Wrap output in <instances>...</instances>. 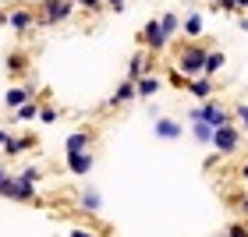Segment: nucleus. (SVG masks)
I'll list each match as a JSON object with an SVG mask.
<instances>
[{"label": "nucleus", "mask_w": 248, "mask_h": 237, "mask_svg": "<svg viewBox=\"0 0 248 237\" xmlns=\"http://www.w3.org/2000/svg\"><path fill=\"white\" fill-rule=\"evenodd\" d=\"M21 177H25V180H32V184H36V180L43 177V170H39V166H29V170H21Z\"/></svg>", "instance_id": "nucleus-29"}, {"label": "nucleus", "mask_w": 248, "mask_h": 237, "mask_svg": "<svg viewBox=\"0 0 248 237\" xmlns=\"http://www.w3.org/2000/svg\"><path fill=\"white\" fill-rule=\"evenodd\" d=\"M231 206H234V209H238L241 216L248 220V195H234V198H231Z\"/></svg>", "instance_id": "nucleus-28"}, {"label": "nucleus", "mask_w": 248, "mask_h": 237, "mask_svg": "<svg viewBox=\"0 0 248 237\" xmlns=\"http://www.w3.org/2000/svg\"><path fill=\"white\" fill-rule=\"evenodd\" d=\"M234 120H238L241 131L248 134V103H238V106H234Z\"/></svg>", "instance_id": "nucleus-27"}, {"label": "nucleus", "mask_w": 248, "mask_h": 237, "mask_svg": "<svg viewBox=\"0 0 248 237\" xmlns=\"http://www.w3.org/2000/svg\"><path fill=\"white\" fill-rule=\"evenodd\" d=\"M7 174H11V170H7V166H4V163H0V180H4Z\"/></svg>", "instance_id": "nucleus-36"}, {"label": "nucleus", "mask_w": 248, "mask_h": 237, "mask_svg": "<svg viewBox=\"0 0 248 237\" xmlns=\"http://www.w3.org/2000/svg\"><path fill=\"white\" fill-rule=\"evenodd\" d=\"M29 149H39V138L32 131H7L4 145H0V156L4 160H21Z\"/></svg>", "instance_id": "nucleus-7"}, {"label": "nucleus", "mask_w": 248, "mask_h": 237, "mask_svg": "<svg viewBox=\"0 0 248 237\" xmlns=\"http://www.w3.org/2000/svg\"><path fill=\"white\" fill-rule=\"evenodd\" d=\"M248 11V0H238V15H245Z\"/></svg>", "instance_id": "nucleus-34"}, {"label": "nucleus", "mask_w": 248, "mask_h": 237, "mask_svg": "<svg viewBox=\"0 0 248 237\" xmlns=\"http://www.w3.org/2000/svg\"><path fill=\"white\" fill-rule=\"evenodd\" d=\"M32 96H39L32 85H11L7 92H4V106L15 110V106H21V103H25V99H32Z\"/></svg>", "instance_id": "nucleus-18"}, {"label": "nucleus", "mask_w": 248, "mask_h": 237, "mask_svg": "<svg viewBox=\"0 0 248 237\" xmlns=\"http://www.w3.org/2000/svg\"><path fill=\"white\" fill-rule=\"evenodd\" d=\"M82 11H89V15H99V11H107V0H75Z\"/></svg>", "instance_id": "nucleus-25"}, {"label": "nucleus", "mask_w": 248, "mask_h": 237, "mask_svg": "<svg viewBox=\"0 0 248 237\" xmlns=\"http://www.w3.org/2000/svg\"><path fill=\"white\" fill-rule=\"evenodd\" d=\"M238 29H241V32H248V18H245V15H238Z\"/></svg>", "instance_id": "nucleus-33"}, {"label": "nucleus", "mask_w": 248, "mask_h": 237, "mask_svg": "<svg viewBox=\"0 0 248 237\" xmlns=\"http://www.w3.org/2000/svg\"><path fill=\"white\" fill-rule=\"evenodd\" d=\"M135 39H139V46H145L149 53H156V57H163V50L170 46V36L163 32L160 18H149V21L139 29V36H135Z\"/></svg>", "instance_id": "nucleus-6"}, {"label": "nucleus", "mask_w": 248, "mask_h": 237, "mask_svg": "<svg viewBox=\"0 0 248 237\" xmlns=\"http://www.w3.org/2000/svg\"><path fill=\"white\" fill-rule=\"evenodd\" d=\"M160 25H163V32L167 36H177V32H181V15H177V11H167V15H160Z\"/></svg>", "instance_id": "nucleus-22"}, {"label": "nucleus", "mask_w": 248, "mask_h": 237, "mask_svg": "<svg viewBox=\"0 0 248 237\" xmlns=\"http://www.w3.org/2000/svg\"><path fill=\"white\" fill-rule=\"evenodd\" d=\"M188 92L195 96V99H209V96H217V82H213V74H195L188 82Z\"/></svg>", "instance_id": "nucleus-17"}, {"label": "nucleus", "mask_w": 248, "mask_h": 237, "mask_svg": "<svg viewBox=\"0 0 248 237\" xmlns=\"http://www.w3.org/2000/svg\"><path fill=\"white\" fill-rule=\"evenodd\" d=\"M223 234H231V237H248V220H231L227 227H223Z\"/></svg>", "instance_id": "nucleus-24"}, {"label": "nucleus", "mask_w": 248, "mask_h": 237, "mask_svg": "<svg viewBox=\"0 0 248 237\" xmlns=\"http://www.w3.org/2000/svg\"><path fill=\"white\" fill-rule=\"evenodd\" d=\"M181 32L188 39H202L206 36V18H202V11H188V15L181 18Z\"/></svg>", "instance_id": "nucleus-15"}, {"label": "nucleus", "mask_w": 248, "mask_h": 237, "mask_svg": "<svg viewBox=\"0 0 248 237\" xmlns=\"http://www.w3.org/2000/svg\"><path fill=\"white\" fill-rule=\"evenodd\" d=\"M188 124H191V138H195L199 145H209V142H213V124L199 120V117H191Z\"/></svg>", "instance_id": "nucleus-21"}, {"label": "nucleus", "mask_w": 248, "mask_h": 237, "mask_svg": "<svg viewBox=\"0 0 248 237\" xmlns=\"http://www.w3.org/2000/svg\"><path fill=\"white\" fill-rule=\"evenodd\" d=\"M64 160H67V174L89 177L96 170V145H93V149H78V152H64Z\"/></svg>", "instance_id": "nucleus-10"}, {"label": "nucleus", "mask_w": 248, "mask_h": 237, "mask_svg": "<svg viewBox=\"0 0 248 237\" xmlns=\"http://www.w3.org/2000/svg\"><path fill=\"white\" fill-rule=\"evenodd\" d=\"M135 99H139V89H135V82H131V78H121L117 89L107 96V103H103V106H107V110H121V106L135 103Z\"/></svg>", "instance_id": "nucleus-11"}, {"label": "nucleus", "mask_w": 248, "mask_h": 237, "mask_svg": "<svg viewBox=\"0 0 248 237\" xmlns=\"http://www.w3.org/2000/svg\"><path fill=\"white\" fill-rule=\"evenodd\" d=\"M202 4H209V7H217V4H220V0H202Z\"/></svg>", "instance_id": "nucleus-38"}, {"label": "nucleus", "mask_w": 248, "mask_h": 237, "mask_svg": "<svg viewBox=\"0 0 248 237\" xmlns=\"http://www.w3.org/2000/svg\"><path fill=\"white\" fill-rule=\"evenodd\" d=\"M191 117H199V120L213 124V128H220V124H231V120H234V110H227L217 96H209V99H199V106L188 110V120H191Z\"/></svg>", "instance_id": "nucleus-4"}, {"label": "nucleus", "mask_w": 248, "mask_h": 237, "mask_svg": "<svg viewBox=\"0 0 248 237\" xmlns=\"http://www.w3.org/2000/svg\"><path fill=\"white\" fill-rule=\"evenodd\" d=\"M7 29H15L18 36H29L36 29V4H15L7 11Z\"/></svg>", "instance_id": "nucleus-8"}, {"label": "nucleus", "mask_w": 248, "mask_h": 237, "mask_svg": "<svg viewBox=\"0 0 248 237\" xmlns=\"http://www.w3.org/2000/svg\"><path fill=\"white\" fill-rule=\"evenodd\" d=\"M4 71L11 82H18V78H25L32 71V53L25 46H15V50H7V57H4Z\"/></svg>", "instance_id": "nucleus-9"}, {"label": "nucleus", "mask_w": 248, "mask_h": 237, "mask_svg": "<svg viewBox=\"0 0 248 237\" xmlns=\"http://www.w3.org/2000/svg\"><path fill=\"white\" fill-rule=\"evenodd\" d=\"M61 120V110L50 106L46 99H39V124H57Z\"/></svg>", "instance_id": "nucleus-23"}, {"label": "nucleus", "mask_w": 248, "mask_h": 237, "mask_svg": "<svg viewBox=\"0 0 248 237\" xmlns=\"http://www.w3.org/2000/svg\"><path fill=\"white\" fill-rule=\"evenodd\" d=\"M223 67H227V53L223 50H217V46H209V53H206V74H213L217 78Z\"/></svg>", "instance_id": "nucleus-20"}, {"label": "nucleus", "mask_w": 248, "mask_h": 237, "mask_svg": "<svg viewBox=\"0 0 248 237\" xmlns=\"http://www.w3.org/2000/svg\"><path fill=\"white\" fill-rule=\"evenodd\" d=\"M238 180H245V184H248V160L238 166Z\"/></svg>", "instance_id": "nucleus-32"}, {"label": "nucleus", "mask_w": 248, "mask_h": 237, "mask_svg": "<svg viewBox=\"0 0 248 237\" xmlns=\"http://www.w3.org/2000/svg\"><path fill=\"white\" fill-rule=\"evenodd\" d=\"M4 138H7V131H4V128H0V145H4Z\"/></svg>", "instance_id": "nucleus-39"}, {"label": "nucleus", "mask_w": 248, "mask_h": 237, "mask_svg": "<svg viewBox=\"0 0 248 237\" xmlns=\"http://www.w3.org/2000/svg\"><path fill=\"white\" fill-rule=\"evenodd\" d=\"M11 4H39V0H11Z\"/></svg>", "instance_id": "nucleus-37"}, {"label": "nucleus", "mask_w": 248, "mask_h": 237, "mask_svg": "<svg viewBox=\"0 0 248 237\" xmlns=\"http://www.w3.org/2000/svg\"><path fill=\"white\" fill-rule=\"evenodd\" d=\"M0 29H7V11H0Z\"/></svg>", "instance_id": "nucleus-35"}, {"label": "nucleus", "mask_w": 248, "mask_h": 237, "mask_svg": "<svg viewBox=\"0 0 248 237\" xmlns=\"http://www.w3.org/2000/svg\"><path fill=\"white\" fill-rule=\"evenodd\" d=\"M11 114H15L11 120H18V124H25V120H36V117H39V96L25 99V103H21V106H15Z\"/></svg>", "instance_id": "nucleus-19"}, {"label": "nucleus", "mask_w": 248, "mask_h": 237, "mask_svg": "<svg viewBox=\"0 0 248 237\" xmlns=\"http://www.w3.org/2000/svg\"><path fill=\"white\" fill-rule=\"evenodd\" d=\"M213 43L202 36V39H181V43H174L170 39V67H177L181 74L188 78H195V74H206V53H209Z\"/></svg>", "instance_id": "nucleus-1"}, {"label": "nucleus", "mask_w": 248, "mask_h": 237, "mask_svg": "<svg viewBox=\"0 0 248 237\" xmlns=\"http://www.w3.org/2000/svg\"><path fill=\"white\" fill-rule=\"evenodd\" d=\"M167 82H170L174 89H188V82H191V78H188V74H181V71H177V67H170V74H167Z\"/></svg>", "instance_id": "nucleus-26"}, {"label": "nucleus", "mask_w": 248, "mask_h": 237, "mask_svg": "<svg viewBox=\"0 0 248 237\" xmlns=\"http://www.w3.org/2000/svg\"><path fill=\"white\" fill-rule=\"evenodd\" d=\"M153 134L160 142H181L185 138V124L177 117H156L153 120Z\"/></svg>", "instance_id": "nucleus-13"}, {"label": "nucleus", "mask_w": 248, "mask_h": 237, "mask_svg": "<svg viewBox=\"0 0 248 237\" xmlns=\"http://www.w3.org/2000/svg\"><path fill=\"white\" fill-rule=\"evenodd\" d=\"M75 7H78L75 0H39L36 4V29H53V25L71 21Z\"/></svg>", "instance_id": "nucleus-2"}, {"label": "nucleus", "mask_w": 248, "mask_h": 237, "mask_svg": "<svg viewBox=\"0 0 248 237\" xmlns=\"http://www.w3.org/2000/svg\"><path fill=\"white\" fill-rule=\"evenodd\" d=\"M135 89H139V99H153L163 89V78L156 74V71H145L142 78H135Z\"/></svg>", "instance_id": "nucleus-16"}, {"label": "nucleus", "mask_w": 248, "mask_h": 237, "mask_svg": "<svg viewBox=\"0 0 248 237\" xmlns=\"http://www.w3.org/2000/svg\"><path fill=\"white\" fill-rule=\"evenodd\" d=\"M220 160H223L220 152H213V156H206V160H202V170H213V166H217Z\"/></svg>", "instance_id": "nucleus-30"}, {"label": "nucleus", "mask_w": 248, "mask_h": 237, "mask_svg": "<svg viewBox=\"0 0 248 237\" xmlns=\"http://www.w3.org/2000/svg\"><path fill=\"white\" fill-rule=\"evenodd\" d=\"M0 198H11V202H39V206H43V198L36 195V184L25 180L21 174H7L4 180H0Z\"/></svg>", "instance_id": "nucleus-5"}, {"label": "nucleus", "mask_w": 248, "mask_h": 237, "mask_svg": "<svg viewBox=\"0 0 248 237\" xmlns=\"http://www.w3.org/2000/svg\"><path fill=\"white\" fill-rule=\"evenodd\" d=\"M213 149H217L220 156H238L241 152V145H245V131H241V124L238 120H231V124H220V128H213Z\"/></svg>", "instance_id": "nucleus-3"}, {"label": "nucleus", "mask_w": 248, "mask_h": 237, "mask_svg": "<svg viewBox=\"0 0 248 237\" xmlns=\"http://www.w3.org/2000/svg\"><path fill=\"white\" fill-rule=\"evenodd\" d=\"M96 145V128H78L64 138V152H78V149H93Z\"/></svg>", "instance_id": "nucleus-14"}, {"label": "nucleus", "mask_w": 248, "mask_h": 237, "mask_svg": "<svg viewBox=\"0 0 248 237\" xmlns=\"http://www.w3.org/2000/svg\"><path fill=\"white\" fill-rule=\"evenodd\" d=\"M124 7H128V0H107V11H114V15H121Z\"/></svg>", "instance_id": "nucleus-31"}, {"label": "nucleus", "mask_w": 248, "mask_h": 237, "mask_svg": "<svg viewBox=\"0 0 248 237\" xmlns=\"http://www.w3.org/2000/svg\"><path fill=\"white\" fill-rule=\"evenodd\" d=\"M75 206H78V212H82V216L96 220L99 212H103V195H99L96 188H82V191L75 195Z\"/></svg>", "instance_id": "nucleus-12"}]
</instances>
